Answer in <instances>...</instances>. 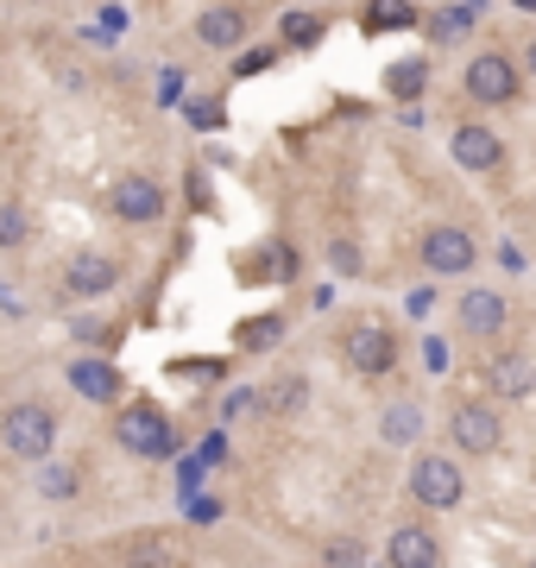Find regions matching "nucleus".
<instances>
[{"mask_svg":"<svg viewBox=\"0 0 536 568\" xmlns=\"http://www.w3.org/2000/svg\"><path fill=\"white\" fill-rule=\"evenodd\" d=\"M0 442H7V455H20V462H45L57 448V417L45 405H13V411L0 417Z\"/></svg>","mask_w":536,"mask_h":568,"instance_id":"f257e3e1","label":"nucleus"},{"mask_svg":"<svg viewBox=\"0 0 536 568\" xmlns=\"http://www.w3.org/2000/svg\"><path fill=\"white\" fill-rule=\"evenodd\" d=\"M114 442L127 455H139V462H158V455H171V417L158 405H127L114 417Z\"/></svg>","mask_w":536,"mask_h":568,"instance_id":"f03ea898","label":"nucleus"},{"mask_svg":"<svg viewBox=\"0 0 536 568\" xmlns=\"http://www.w3.org/2000/svg\"><path fill=\"white\" fill-rule=\"evenodd\" d=\"M410 492H417V505L448 512V505H460L467 480H460V467L448 462V455H423V462H417V474H410Z\"/></svg>","mask_w":536,"mask_h":568,"instance_id":"7ed1b4c3","label":"nucleus"},{"mask_svg":"<svg viewBox=\"0 0 536 568\" xmlns=\"http://www.w3.org/2000/svg\"><path fill=\"white\" fill-rule=\"evenodd\" d=\"M467 95H474V102H486V107L511 102V95H517V64H511V57H499V52H480L474 64H467Z\"/></svg>","mask_w":536,"mask_h":568,"instance_id":"20e7f679","label":"nucleus"},{"mask_svg":"<svg viewBox=\"0 0 536 568\" xmlns=\"http://www.w3.org/2000/svg\"><path fill=\"white\" fill-rule=\"evenodd\" d=\"M114 284H121V265L107 253H89V247H82V253L64 259V291H70V297H107Z\"/></svg>","mask_w":536,"mask_h":568,"instance_id":"39448f33","label":"nucleus"},{"mask_svg":"<svg viewBox=\"0 0 536 568\" xmlns=\"http://www.w3.org/2000/svg\"><path fill=\"white\" fill-rule=\"evenodd\" d=\"M448 436H455L467 455H492V448L505 442V430H499V411H492V405H455Z\"/></svg>","mask_w":536,"mask_h":568,"instance_id":"423d86ee","label":"nucleus"},{"mask_svg":"<svg viewBox=\"0 0 536 568\" xmlns=\"http://www.w3.org/2000/svg\"><path fill=\"white\" fill-rule=\"evenodd\" d=\"M107 208L139 228V221H158V215H164V190H158L152 178H121L114 190H107Z\"/></svg>","mask_w":536,"mask_h":568,"instance_id":"0eeeda50","label":"nucleus"},{"mask_svg":"<svg viewBox=\"0 0 536 568\" xmlns=\"http://www.w3.org/2000/svg\"><path fill=\"white\" fill-rule=\"evenodd\" d=\"M347 361H354L360 373H391V361H398V341L385 336L379 322H360L354 336H347Z\"/></svg>","mask_w":536,"mask_h":568,"instance_id":"6e6552de","label":"nucleus"},{"mask_svg":"<svg viewBox=\"0 0 536 568\" xmlns=\"http://www.w3.org/2000/svg\"><path fill=\"white\" fill-rule=\"evenodd\" d=\"M385 563L391 568H435L442 563V543L423 524H404V531H391V543H385Z\"/></svg>","mask_w":536,"mask_h":568,"instance_id":"1a4fd4ad","label":"nucleus"},{"mask_svg":"<svg viewBox=\"0 0 536 568\" xmlns=\"http://www.w3.org/2000/svg\"><path fill=\"white\" fill-rule=\"evenodd\" d=\"M448 152H455L460 171H492V164L505 158V146H499V133H492V127H455Z\"/></svg>","mask_w":536,"mask_h":568,"instance_id":"9d476101","label":"nucleus"},{"mask_svg":"<svg viewBox=\"0 0 536 568\" xmlns=\"http://www.w3.org/2000/svg\"><path fill=\"white\" fill-rule=\"evenodd\" d=\"M423 265L430 272H467L474 265V240L460 228H430L423 234Z\"/></svg>","mask_w":536,"mask_h":568,"instance_id":"9b49d317","label":"nucleus"},{"mask_svg":"<svg viewBox=\"0 0 536 568\" xmlns=\"http://www.w3.org/2000/svg\"><path fill=\"white\" fill-rule=\"evenodd\" d=\"M505 297L499 291H460V329L467 336H499L505 329Z\"/></svg>","mask_w":536,"mask_h":568,"instance_id":"f8f14e48","label":"nucleus"},{"mask_svg":"<svg viewBox=\"0 0 536 568\" xmlns=\"http://www.w3.org/2000/svg\"><path fill=\"white\" fill-rule=\"evenodd\" d=\"M196 38H203L208 52H233L247 38V13L240 7H208L203 20H196Z\"/></svg>","mask_w":536,"mask_h":568,"instance_id":"ddd939ff","label":"nucleus"},{"mask_svg":"<svg viewBox=\"0 0 536 568\" xmlns=\"http://www.w3.org/2000/svg\"><path fill=\"white\" fill-rule=\"evenodd\" d=\"M70 386H77L89 405H107V398L121 391V373H114L107 361H77V366H70Z\"/></svg>","mask_w":536,"mask_h":568,"instance_id":"4468645a","label":"nucleus"},{"mask_svg":"<svg viewBox=\"0 0 536 568\" xmlns=\"http://www.w3.org/2000/svg\"><path fill=\"white\" fill-rule=\"evenodd\" d=\"M121 563H127V568H178V549H171V537L139 531V537L121 543Z\"/></svg>","mask_w":536,"mask_h":568,"instance_id":"2eb2a0df","label":"nucleus"},{"mask_svg":"<svg viewBox=\"0 0 536 568\" xmlns=\"http://www.w3.org/2000/svg\"><path fill=\"white\" fill-rule=\"evenodd\" d=\"M486 379H492V391H505V398H531V386H536L531 361H517V354H499Z\"/></svg>","mask_w":536,"mask_h":568,"instance_id":"dca6fc26","label":"nucleus"},{"mask_svg":"<svg viewBox=\"0 0 536 568\" xmlns=\"http://www.w3.org/2000/svg\"><path fill=\"white\" fill-rule=\"evenodd\" d=\"M417 430H423V411H417V405H391V411H385V442L404 448V442H417Z\"/></svg>","mask_w":536,"mask_h":568,"instance_id":"f3484780","label":"nucleus"},{"mask_svg":"<svg viewBox=\"0 0 536 568\" xmlns=\"http://www.w3.org/2000/svg\"><path fill=\"white\" fill-rule=\"evenodd\" d=\"M467 26H474L467 7H442V13H430V38H460Z\"/></svg>","mask_w":536,"mask_h":568,"instance_id":"a211bd4d","label":"nucleus"},{"mask_svg":"<svg viewBox=\"0 0 536 568\" xmlns=\"http://www.w3.org/2000/svg\"><path fill=\"white\" fill-rule=\"evenodd\" d=\"M26 234H32L26 208H20V203H0V247H20Z\"/></svg>","mask_w":536,"mask_h":568,"instance_id":"6ab92c4d","label":"nucleus"},{"mask_svg":"<svg viewBox=\"0 0 536 568\" xmlns=\"http://www.w3.org/2000/svg\"><path fill=\"white\" fill-rule=\"evenodd\" d=\"M284 38H290V45H316V38H322V20H316V13H284Z\"/></svg>","mask_w":536,"mask_h":568,"instance_id":"aec40b11","label":"nucleus"},{"mask_svg":"<svg viewBox=\"0 0 536 568\" xmlns=\"http://www.w3.org/2000/svg\"><path fill=\"white\" fill-rule=\"evenodd\" d=\"M45 499H77V467H45Z\"/></svg>","mask_w":536,"mask_h":568,"instance_id":"412c9836","label":"nucleus"},{"mask_svg":"<svg viewBox=\"0 0 536 568\" xmlns=\"http://www.w3.org/2000/svg\"><path fill=\"white\" fill-rule=\"evenodd\" d=\"M240 336H247V348H272V341L284 336V322H278V316H259V322H247Z\"/></svg>","mask_w":536,"mask_h":568,"instance_id":"4be33fe9","label":"nucleus"},{"mask_svg":"<svg viewBox=\"0 0 536 568\" xmlns=\"http://www.w3.org/2000/svg\"><path fill=\"white\" fill-rule=\"evenodd\" d=\"M373 26H410V7L404 0H379L373 7Z\"/></svg>","mask_w":536,"mask_h":568,"instance_id":"5701e85b","label":"nucleus"},{"mask_svg":"<svg viewBox=\"0 0 536 568\" xmlns=\"http://www.w3.org/2000/svg\"><path fill=\"white\" fill-rule=\"evenodd\" d=\"M391 89H398V95H417V89H423V64H398V70H391Z\"/></svg>","mask_w":536,"mask_h":568,"instance_id":"b1692460","label":"nucleus"},{"mask_svg":"<svg viewBox=\"0 0 536 568\" xmlns=\"http://www.w3.org/2000/svg\"><path fill=\"white\" fill-rule=\"evenodd\" d=\"M278 411H297L304 405V379H278V398H272Z\"/></svg>","mask_w":536,"mask_h":568,"instance_id":"393cba45","label":"nucleus"},{"mask_svg":"<svg viewBox=\"0 0 536 568\" xmlns=\"http://www.w3.org/2000/svg\"><path fill=\"white\" fill-rule=\"evenodd\" d=\"M524 64H531V77H536V45H531V57H524Z\"/></svg>","mask_w":536,"mask_h":568,"instance_id":"a878e982","label":"nucleus"},{"mask_svg":"<svg viewBox=\"0 0 536 568\" xmlns=\"http://www.w3.org/2000/svg\"><path fill=\"white\" fill-rule=\"evenodd\" d=\"M524 7H536V0H524Z\"/></svg>","mask_w":536,"mask_h":568,"instance_id":"bb28decb","label":"nucleus"},{"mask_svg":"<svg viewBox=\"0 0 536 568\" xmlns=\"http://www.w3.org/2000/svg\"><path fill=\"white\" fill-rule=\"evenodd\" d=\"M531 568H536V563H531Z\"/></svg>","mask_w":536,"mask_h":568,"instance_id":"cd10ccee","label":"nucleus"}]
</instances>
